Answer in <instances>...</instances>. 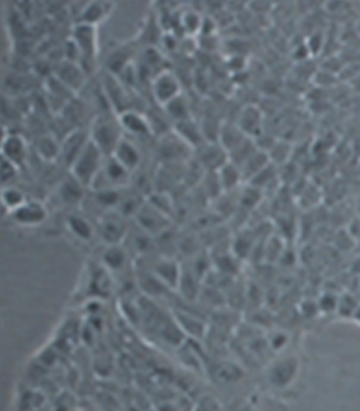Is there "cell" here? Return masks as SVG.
Returning a JSON list of instances; mask_svg holds the SVG:
<instances>
[{"label": "cell", "mask_w": 360, "mask_h": 411, "mask_svg": "<svg viewBox=\"0 0 360 411\" xmlns=\"http://www.w3.org/2000/svg\"><path fill=\"white\" fill-rule=\"evenodd\" d=\"M106 156L89 137L82 151L76 156L70 167L71 175L74 176L83 186L90 188L95 178L102 169Z\"/></svg>", "instance_id": "cell-1"}, {"label": "cell", "mask_w": 360, "mask_h": 411, "mask_svg": "<svg viewBox=\"0 0 360 411\" xmlns=\"http://www.w3.org/2000/svg\"><path fill=\"white\" fill-rule=\"evenodd\" d=\"M122 131L117 117L111 119L102 115L96 117L92 123L89 137L106 157H110L117 149L119 142L124 137Z\"/></svg>", "instance_id": "cell-2"}, {"label": "cell", "mask_w": 360, "mask_h": 411, "mask_svg": "<svg viewBox=\"0 0 360 411\" xmlns=\"http://www.w3.org/2000/svg\"><path fill=\"white\" fill-rule=\"evenodd\" d=\"M130 171H127L124 166L121 165L113 157H107L103 164L102 169L98 177L95 178L93 184L102 181V185L94 190H119L125 187L130 180ZM91 185V186H92ZM91 188V187H90Z\"/></svg>", "instance_id": "cell-3"}, {"label": "cell", "mask_w": 360, "mask_h": 411, "mask_svg": "<svg viewBox=\"0 0 360 411\" xmlns=\"http://www.w3.org/2000/svg\"><path fill=\"white\" fill-rule=\"evenodd\" d=\"M151 92L155 102L164 108L182 94L181 82L171 71H162L151 83Z\"/></svg>", "instance_id": "cell-4"}, {"label": "cell", "mask_w": 360, "mask_h": 411, "mask_svg": "<svg viewBox=\"0 0 360 411\" xmlns=\"http://www.w3.org/2000/svg\"><path fill=\"white\" fill-rule=\"evenodd\" d=\"M268 378L279 387L289 386L294 382L300 371V360L294 354L277 358L268 365Z\"/></svg>", "instance_id": "cell-5"}, {"label": "cell", "mask_w": 360, "mask_h": 411, "mask_svg": "<svg viewBox=\"0 0 360 411\" xmlns=\"http://www.w3.org/2000/svg\"><path fill=\"white\" fill-rule=\"evenodd\" d=\"M98 228H100L101 237L108 246L121 244L122 241L128 236L126 218L119 214L117 210H107L103 216H101Z\"/></svg>", "instance_id": "cell-6"}, {"label": "cell", "mask_w": 360, "mask_h": 411, "mask_svg": "<svg viewBox=\"0 0 360 411\" xmlns=\"http://www.w3.org/2000/svg\"><path fill=\"white\" fill-rule=\"evenodd\" d=\"M135 219L137 220V226L151 236L162 234L169 228V216L149 202L142 206Z\"/></svg>", "instance_id": "cell-7"}, {"label": "cell", "mask_w": 360, "mask_h": 411, "mask_svg": "<svg viewBox=\"0 0 360 411\" xmlns=\"http://www.w3.org/2000/svg\"><path fill=\"white\" fill-rule=\"evenodd\" d=\"M11 215L16 224L32 228L40 226L46 221L48 218V210L42 202L28 200L26 203L11 212Z\"/></svg>", "instance_id": "cell-8"}, {"label": "cell", "mask_w": 360, "mask_h": 411, "mask_svg": "<svg viewBox=\"0 0 360 411\" xmlns=\"http://www.w3.org/2000/svg\"><path fill=\"white\" fill-rule=\"evenodd\" d=\"M72 40L78 47L80 56L87 58H94L98 51V33L95 26L78 22L74 30Z\"/></svg>", "instance_id": "cell-9"}, {"label": "cell", "mask_w": 360, "mask_h": 411, "mask_svg": "<svg viewBox=\"0 0 360 411\" xmlns=\"http://www.w3.org/2000/svg\"><path fill=\"white\" fill-rule=\"evenodd\" d=\"M119 125L123 131L137 137H151L153 135V126L146 117L142 113L133 110H124L117 115Z\"/></svg>", "instance_id": "cell-10"}, {"label": "cell", "mask_w": 360, "mask_h": 411, "mask_svg": "<svg viewBox=\"0 0 360 411\" xmlns=\"http://www.w3.org/2000/svg\"><path fill=\"white\" fill-rule=\"evenodd\" d=\"M111 157L114 158L121 165L124 166L127 171L132 173L139 167L142 162V153L137 145L130 140L123 137L117 144V149Z\"/></svg>", "instance_id": "cell-11"}, {"label": "cell", "mask_w": 360, "mask_h": 411, "mask_svg": "<svg viewBox=\"0 0 360 411\" xmlns=\"http://www.w3.org/2000/svg\"><path fill=\"white\" fill-rule=\"evenodd\" d=\"M3 158L20 166L27 153V142L19 135H8L3 137L1 145Z\"/></svg>", "instance_id": "cell-12"}, {"label": "cell", "mask_w": 360, "mask_h": 411, "mask_svg": "<svg viewBox=\"0 0 360 411\" xmlns=\"http://www.w3.org/2000/svg\"><path fill=\"white\" fill-rule=\"evenodd\" d=\"M56 76L74 92L80 90L85 83L84 71L78 62L71 60H66L60 65Z\"/></svg>", "instance_id": "cell-13"}, {"label": "cell", "mask_w": 360, "mask_h": 411, "mask_svg": "<svg viewBox=\"0 0 360 411\" xmlns=\"http://www.w3.org/2000/svg\"><path fill=\"white\" fill-rule=\"evenodd\" d=\"M166 287L169 289H175L179 287L180 279H181L182 271L180 270L177 262L171 259H160L159 262L155 265L153 270L151 271Z\"/></svg>", "instance_id": "cell-14"}, {"label": "cell", "mask_w": 360, "mask_h": 411, "mask_svg": "<svg viewBox=\"0 0 360 411\" xmlns=\"http://www.w3.org/2000/svg\"><path fill=\"white\" fill-rule=\"evenodd\" d=\"M175 133L191 149H198L201 146L205 140V135L201 127L194 122L191 117L175 123Z\"/></svg>", "instance_id": "cell-15"}, {"label": "cell", "mask_w": 360, "mask_h": 411, "mask_svg": "<svg viewBox=\"0 0 360 411\" xmlns=\"http://www.w3.org/2000/svg\"><path fill=\"white\" fill-rule=\"evenodd\" d=\"M102 261L108 272L122 271L128 263V253L121 244H111L103 253Z\"/></svg>", "instance_id": "cell-16"}, {"label": "cell", "mask_w": 360, "mask_h": 411, "mask_svg": "<svg viewBox=\"0 0 360 411\" xmlns=\"http://www.w3.org/2000/svg\"><path fill=\"white\" fill-rule=\"evenodd\" d=\"M66 224L69 232L74 235L76 238H78V240L87 242V241H90L93 235H94V230H93V226H91L90 222L80 215H69L67 217Z\"/></svg>", "instance_id": "cell-17"}, {"label": "cell", "mask_w": 360, "mask_h": 411, "mask_svg": "<svg viewBox=\"0 0 360 411\" xmlns=\"http://www.w3.org/2000/svg\"><path fill=\"white\" fill-rule=\"evenodd\" d=\"M89 140L88 137H85L80 131H76L71 133L70 135H67L64 144L62 145V155L64 156V159L66 160L69 166L72 164V162L76 159V156L82 151L85 144ZM60 155V156H62Z\"/></svg>", "instance_id": "cell-18"}, {"label": "cell", "mask_w": 360, "mask_h": 411, "mask_svg": "<svg viewBox=\"0 0 360 411\" xmlns=\"http://www.w3.org/2000/svg\"><path fill=\"white\" fill-rule=\"evenodd\" d=\"M84 188L74 176L70 175V178L62 182L58 188L60 198L62 201L67 204H76L84 199Z\"/></svg>", "instance_id": "cell-19"}, {"label": "cell", "mask_w": 360, "mask_h": 411, "mask_svg": "<svg viewBox=\"0 0 360 411\" xmlns=\"http://www.w3.org/2000/svg\"><path fill=\"white\" fill-rule=\"evenodd\" d=\"M36 151L46 161H55L62 155V146L52 135H44L36 144Z\"/></svg>", "instance_id": "cell-20"}, {"label": "cell", "mask_w": 360, "mask_h": 411, "mask_svg": "<svg viewBox=\"0 0 360 411\" xmlns=\"http://www.w3.org/2000/svg\"><path fill=\"white\" fill-rule=\"evenodd\" d=\"M243 370L232 362H220L214 370V376L218 382L222 384H230L237 382L242 378Z\"/></svg>", "instance_id": "cell-21"}, {"label": "cell", "mask_w": 360, "mask_h": 411, "mask_svg": "<svg viewBox=\"0 0 360 411\" xmlns=\"http://www.w3.org/2000/svg\"><path fill=\"white\" fill-rule=\"evenodd\" d=\"M107 15L106 7L103 3H91L85 8L84 11L80 14L78 24H86V25L96 26V24L102 22Z\"/></svg>", "instance_id": "cell-22"}, {"label": "cell", "mask_w": 360, "mask_h": 411, "mask_svg": "<svg viewBox=\"0 0 360 411\" xmlns=\"http://www.w3.org/2000/svg\"><path fill=\"white\" fill-rule=\"evenodd\" d=\"M1 201H3V206L10 212H13L22 204L26 203L28 200L26 199L25 194L22 190L8 186V187L3 188V192H1Z\"/></svg>", "instance_id": "cell-23"}, {"label": "cell", "mask_w": 360, "mask_h": 411, "mask_svg": "<svg viewBox=\"0 0 360 411\" xmlns=\"http://www.w3.org/2000/svg\"><path fill=\"white\" fill-rule=\"evenodd\" d=\"M164 109L169 117L175 119V123L190 119L189 108H188L187 101L183 97V93L175 99L173 102L166 105Z\"/></svg>", "instance_id": "cell-24"}, {"label": "cell", "mask_w": 360, "mask_h": 411, "mask_svg": "<svg viewBox=\"0 0 360 411\" xmlns=\"http://www.w3.org/2000/svg\"><path fill=\"white\" fill-rule=\"evenodd\" d=\"M203 18L195 11H187L182 15L181 25L184 31L189 35H195L201 31Z\"/></svg>", "instance_id": "cell-25"}, {"label": "cell", "mask_w": 360, "mask_h": 411, "mask_svg": "<svg viewBox=\"0 0 360 411\" xmlns=\"http://www.w3.org/2000/svg\"><path fill=\"white\" fill-rule=\"evenodd\" d=\"M220 183L224 190H232L236 186L239 180V173L234 165L230 163H225L219 169Z\"/></svg>", "instance_id": "cell-26"}, {"label": "cell", "mask_w": 360, "mask_h": 411, "mask_svg": "<svg viewBox=\"0 0 360 411\" xmlns=\"http://www.w3.org/2000/svg\"><path fill=\"white\" fill-rule=\"evenodd\" d=\"M268 335V345H270L271 350L273 352L283 351L284 348L289 345L290 342V336L286 332L282 331V330H276L271 334H266Z\"/></svg>", "instance_id": "cell-27"}, {"label": "cell", "mask_w": 360, "mask_h": 411, "mask_svg": "<svg viewBox=\"0 0 360 411\" xmlns=\"http://www.w3.org/2000/svg\"><path fill=\"white\" fill-rule=\"evenodd\" d=\"M18 166L15 165L13 162L3 158V167H1V181L3 183L11 181L16 174H17Z\"/></svg>", "instance_id": "cell-28"}, {"label": "cell", "mask_w": 360, "mask_h": 411, "mask_svg": "<svg viewBox=\"0 0 360 411\" xmlns=\"http://www.w3.org/2000/svg\"><path fill=\"white\" fill-rule=\"evenodd\" d=\"M339 299H336L334 295L325 294L319 303V309L325 312L334 311L338 308Z\"/></svg>", "instance_id": "cell-29"}, {"label": "cell", "mask_w": 360, "mask_h": 411, "mask_svg": "<svg viewBox=\"0 0 360 411\" xmlns=\"http://www.w3.org/2000/svg\"><path fill=\"white\" fill-rule=\"evenodd\" d=\"M354 315H355L356 319H357L358 321H360V308H358L357 311L355 312V314H354Z\"/></svg>", "instance_id": "cell-30"}]
</instances>
